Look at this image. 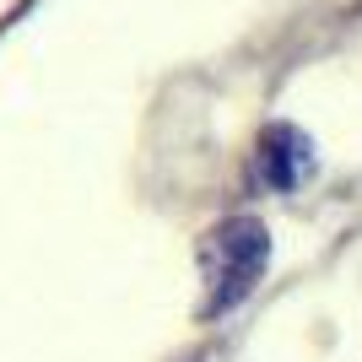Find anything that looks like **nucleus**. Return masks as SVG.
I'll return each instance as SVG.
<instances>
[{
  "label": "nucleus",
  "instance_id": "1",
  "mask_svg": "<svg viewBox=\"0 0 362 362\" xmlns=\"http://www.w3.org/2000/svg\"><path fill=\"white\" fill-rule=\"evenodd\" d=\"M271 259V233L259 216H227L200 238V271H206V314H227L233 303L255 292L259 271Z\"/></svg>",
  "mask_w": 362,
  "mask_h": 362
},
{
  "label": "nucleus",
  "instance_id": "2",
  "mask_svg": "<svg viewBox=\"0 0 362 362\" xmlns=\"http://www.w3.org/2000/svg\"><path fill=\"white\" fill-rule=\"evenodd\" d=\"M308 168H314V146H308L303 130L271 124V130L259 136V151H255L259 184H271V189H298V184L308 179Z\"/></svg>",
  "mask_w": 362,
  "mask_h": 362
}]
</instances>
